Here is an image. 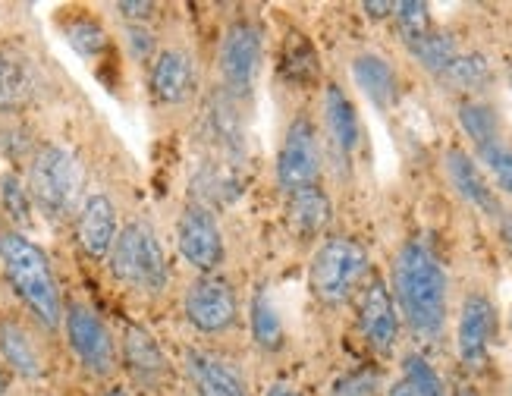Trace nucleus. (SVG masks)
Returning <instances> with one entry per match:
<instances>
[{
	"label": "nucleus",
	"mask_w": 512,
	"mask_h": 396,
	"mask_svg": "<svg viewBox=\"0 0 512 396\" xmlns=\"http://www.w3.org/2000/svg\"><path fill=\"white\" fill-rule=\"evenodd\" d=\"M393 302L421 340H440L450 321V277L434 249L409 239L393 258Z\"/></svg>",
	"instance_id": "1"
},
{
	"label": "nucleus",
	"mask_w": 512,
	"mask_h": 396,
	"mask_svg": "<svg viewBox=\"0 0 512 396\" xmlns=\"http://www.w3.org/2000/svg\"><path fill=\"white\" fill-rule=\"evenodd\" d=\"M0 264H4L10 286L26 302L29 312L48 330H54L63 321V302L51 261L41 252V246H35L19 230H4L0 233Z\"/></svg>",
	"instance_id": "2"
},
{
	"label": "nucleus",
	"mask_w": 512,
	"mask_h": 396,
	"mask_svg": "<svg viewBox=\"0 0 512 396\" xmlns=\"http://www.w3.org/2000/svg\"><path fill=\"white\" fill-rule=\"evenodd\" d=\"M110 274L120 283H126L129 290L158 296L167 290L170 283V268L167 255L158 233H154L145 220H132L117 233L114 249H110Z\"/></svg>",
	"instance_id": "3"
},
{
	"label": "nucleus",
	"mask_w": 512,
	"mask_h": 396,
	"mask_svg": "<svg viewBox=\"0 0 512 396\" xmlns=\"http://www.w3.org/2000/svg\"><path fill=\"white\" fill-rule=\"evenodd\" d=\"M368 252L352 236H327L311 255L308 286L324 305H340L362 286L368 274Z\"/></svg>",
	"instance_id": "4"
},
{
	"label": "nucleus",
	"mask_w": 512,
	"mask_h": 396,
	"mask_svg": "<svg viewBox=\"0 0 512 396\" xmlns=\"http://www.w3.org/2000/svg\"><path fill=\"white\" fill-rule=\"evenodd\" d=\"M29 195L48 217H66L79 195V167L60 145H38L29 164Z\"/></svg>",
	"instance_id": "5"
},
{
	"label": "nucleus",
	"mask_w": 512,
	"mask_h": 396,
	"mask_svg": "<svg viewBox=\"0 0 512 396\" xmlns=\"http://www.w3.org/2000/svg\"><path fill=\"white\" fill-rule=\"evenodd\" d=\"M261 60H264L261 29L252 19H236L233 26L224 32L220 54H217L220 79H224V88H227L230 98L252 95L258 73H261Z\"/></svg>",
	"instance_id": "6"
},
{
	"label": "nucleus",
	"mask_w": 512,
	"mask_h": 396,
	"mask_svg": "<svg viewBox=\"0 0 512 396\" xmlns=\"http://www.w3.org/2000/svg\"><path fill=\"white\" fill-rule=\"evenodd\" d=\"M321 142L318 129L308 117H296L286 126V136L277 151V186L293 195L302 189H315L321 180Z\"/></svg>",
	"instance_id": "7"
},
{
	"label": "nucleus",
	"mask_w": 512,
	"mask_h": 396,
	"mask_svg": "<svg viewBox=\"0 0 512 396\" xmlns=\"http://www.w3.org/2000/svg\"><path fill=\"white\" fill-rule=\"evenodd\" d=\"M183 312L186 321L198 330V334H227L239 318V299L236 290L217 274H202L186 286L183 296Z\"/></svg>",
	"instance_id": "8"
},
{
	"label": "nucleus",
	"mask_w": 512,
	"mask_h": 396,
	"mask_svg": "<svg viewBox=\"0 0 512 396\" xmlns=\"http://www.w3.org/2000/svg\"><path fill=\"white\" fill-rule=\"evenodd\" d=\"M66 324V340L70 349L76 352V359L82 362L85 371H92L95 378H107L117 368V343L110 337L107 324L82 302H70L63 312Z\"/></svg>",
	"instance_id": "9"
},
{
	"label": "nucleus",
	"mask_w": 512,
	"mask_h": 396,
	"mask_svg": "<svg viewBox=\"0 0 512 396\" xmlns=\"http://www.w3.org/2000/svg\"><path fill=\"white\" fill-rule=\"evenodd\" d=\"M176 246L189 268L202 274H217L227 258V242L220 233L217 217L202 205H186L176 220Z\"/></svg>",
	"instance_id": "10"
},
{
	"label": "nucleus",
	"mask_w": 512,
	"mask_h": 396,
	"mask_svg": "<svg viewBox=\"0 0 512 396\" xmlns=\"http://www.w3.org/2000/svg\"><path fill=\"white\" fill-rule=\"evenodd\" d=\"M494 337H497V305L481 290L465 293L456 321V352L462 365L484 368L487 356H491Z\"/></svg>",
	"instance_id": "11"
},
{
	"label": "nucleus",
	"mask_w": 512,
	"mask_h": 396,
	"mask_svg": "<svg viewBox=\"0 0 512 396\" xmlns=\"http://www.w3.org/2000/svg\"><path fill=\"white\" fill-rule=\"evenodd\" d=\"M359 330L365 343L387 356V352L396 349L399 343V312H396V302L393 293L387 290V283L381 277H371L362 293H359Z\"/></svg>",
	"instance_id": "12"
},
{
	"label": "nucleus",
	"mask_w": 512,
	"mask_h": 396,
	"mask_svg": "<svg viewBox=\"0 0 512 396\" xmlns=\"http://www.w3.org/2000/svg\"><path fill=\"white\" fill-rule=\"evenodd\" d=\"M443 170H447V180L456 189V195L462 198V202H469L478 214H484V217L503 214L497 189L491 186L487 173L478 167V161L465 148L450 145L447 151H443Z\"/></svg>",
	"instance_id": "13"
},
{
	"label": "nucleus",
	"mask_w": 512,
	"mask_h": 396,
	"mask_svg": "<svg viewBox=\"0 0 512 396\" xmlns=\"http://www.w3.org/2000/svg\"><path fill=\"white\" fill-rule=\"evenodd\" d=\"M186 374L192 378L198 396H252L242 371L208 349L186 352Z\"/></svg>",
	"instance_id": "14"
},
{
	"label": "nucleus",
	"mask_w": 512,
	"mask_h": 396,
	"mask_svg": "<svg viewBox=\"0 0 512 396\" xmlns=\"http://www.w3.org/2000/svg\"><path fill=\"white\" fill-rule=\"evenodd\" d=\"M117 233H120L117 205L101 192L88 195L79 208V220H76V236H79V246L85 249V255L107 258L117 242Z\"/></svg>",
	"instance_id": "15"
},
{
	"label": "nucleus",
	"mask_w": 512,
	"mask_h": 396,
	"mask_svg": "<svg viewBox=\"0 0 512 396\" xmlns=\"http://www.w3.org/2000/svg\"><path fill=\"white\" fill-rule=\"evenodd\" d=\"M195 60L180 51V48H167L154 57L151 63V92L161 104H186L195 95Z\"/></svg>",
	"instance_id": "16"
},
{
	"label": "nucleus",
	"mask_w": 512,
	"mask_h": 396,
	"mask_svg": "<svg viewBox=\"0 0 512 396\" xmlns=\"http://www.w3.org/2000/svg\"><path fill=\"white\" fill-rule=\"evenodd\" d=\"M352 82L377 110H390L399 98L396 66L377 51H362L352 57Z\"/></svg>",
	"instance_id": "17"
},
{
	"label": "nucleus",
	"mask_w": 512,
	"mask_h": 396,
	"mask_svg": "<svg viewBox=\"0 0 512 396\" xmlns=\"http://www.w3.org/2000/svg\"><path fill=\"white\" fill-rule=\"evenodd\" d=\"M324 129H327L333 151H337L340 158H352L355 148L362 142V126H359V114H355L352 98L340 85H327V92H324Z\"/></svg>",
	"instance_id": "18"
},
{
	"label": "nucleus",
	"mask_w": 512,
	"mask_h": 396,
	"mask_svg": "<svg viewBox=\"0 0 512 396\" xmlns=\"http://www.w3.org/2000/svg\"><path fill=\"white\" fill-rule=\"evenodd\" d=\"M35 92V73L26 54L10 44H0V114H16L26 107Z\"/></svg>",
	"instance_id": "19"
},
{
	"label": "nucleus",
	"mask_w": 512,
	"mask_h": 396,
	"mask_svg": "<svg viewBox=\"0 0 512 396\" xmlns=\"http://www.w3.org/2000/svg\"><path fill=\"white\" fill-rule=\"evenodd\" d=\"M0 352H4L10 368L16 374H22V378H41L44 374L41 346L35 343V337L29 334V330L13 318L0 321Z\"/></svg>",
	"instance_id": "20"
},
{
	"label": "nucleus",
	"mask_w": 512,
	"mask_h": 396,
	"mask_svg": "<svg viewBox=\"0 0 512 396\" xmlns=\"http://www.w3.org/2000/svg\"><path fill=\"white\" fill-rule=\"evenodd\" d=\"M330 217H333V205L318 186L289 195L286 220H289V230H293L296 236H302V239L321 236L330 224Z\"/></svg>",
	"instance_id": "21"
},
{
	"label": "nucleus",
	"mask_w": 512,
	"mask_h": 396,
	"mask_svg": "<svg viewBox=\"0 0 512 396\" xmlns=\"http://www.w3.org/2000/svg\"><path fill=\"white\" fill-rule=\"evenodd\" d=\"M123 352H126V365L136 371L142 381H154V378H161V374L167 371L164 352L158 349V343L151 340L148 330L139 327V324H129L126 327Z\"/></svg>",
	"instance_id": "22"
},
{
	"label": "nucleus",
	"mask_w": 512,
	"mask_h": 396,
	"mask_svg": "<svg viewBox=\"0 0 512 396\" xmlns=\"http://www.w3.org/2000/svg\"><path fill=\"white\" fill-rule=\"evenodd\" d=\"M409 48V54L425 66L428 73H434V76H443L453 66V60L462 54L459 51V44H456V38L450 35V32H428V35H421V38H415V41H409L406 44Z\"/></svg>",
	"instance_id": "23"
},
{
	"label": "nucleus",
	"mask_w": 512,
	"mask_h": 396,
	"mask_svg": "<svg viewBox=\"0 0 512 396\" xmlns=\"http://www.w3.org/2000/svg\"><path fill=\"white\" fill-rule=\"evenodd\" d=\"M456 117H459L462 132L472 139V145H481V142H487V139L503 136V132H500V117H497V110H494L491 104H487V101H481V98H465V101H459Z\"/></svg>",
	"instance_id": "24"
},
{
	"label": "nucleus",
	"mask_w": 512,
	"mask_h": 396,
	"mask_svg": "<svg viewBox=\"0 0 512 396\" xmlns=\"http://www.w3.org/2000/svg\"><path fill=\"white\" fill-rule=\"evenodd\" d=\"M252 337L261 349L267 352H277L286 340V330H283V321L277 315V305L271 302V296H267L264 290H258L252 296Z\"/></svg>",
	"instance_id": "25"
},
{
	"label": "nucleus",
	"mask_w": 512,
	"mask_h": 396,
	"mask_svg": "<svg viewBox=\"0 0 512 396\" xmlns=\"http://www.w3.org/2000/svg\"><path fill=\"white\" fill-rule=\"evenodd\" d=\"M475 154L484 173L491 176V186H497L503 195H512V145L503 136H497L475 145Z\"/></svg>",
	"instance_id": "26"
},
{
	"label": "nucleus",
	"mask_w": 512,
	"mask_h": 396,
	"mask_svg": "<svg viewBox=\"0 0 512 396\" xmlns=\"http://www.w3.org/2000/svg\"><path fill=\"white\" fill-rule=\"evenodd\" d=\"M447 85L459 88V92H481V88L491 82V63H487L484 54L472 51V54H459L453 60V66L440 76Z\"/></svg>",
	"instance_id": "27"
},
{
	"label": "nucleus",
	"mask_w": 512,
	"mask_h": 396,
	"mask_svg": "<svg viewBox=\"0 0 512 396\" xmlns=\"http://www.w3.org/2000/svg\"><path fill=\"white\" fill-rule=\"evenodd\" d=\"M403 381L418 396H447V384H443L437 368L425 356H418V352H406L403 356Z\"/></svg>",
	"instance_id": "28"
},
{
	"label": "nucleus",
	"mask_w": 512,
	"mask_h": 396,
	"mask_svg": "<svg viewBox=\"0 0 512 396\" xmlns=\"http://www.w3.org/2000/svg\"><path fill=\"white\" fill-rule=\"evenodd\" d=\"M0 202H4V211L13 224H19V227L32 224V195L16 173L0 176Z\"/></svg>",
	"instance_id": "29"
},
{
	"label": "nucleus",
	"mask_w": 512,
	"mask_h": 396,
	"mask_svg": "<svg viewBox=\"0 0 512 396\" xmlns=\"http://www.w3.org/2000/svg\"><path fill=\"white\" fill-rule=\"evenodd\" d=\"M393 16L399 22V32H403L406 44L431 32V10H428V4H418V0H406V4H396Z\"/></svg>",
	"instance_id": "30"
},
{
	"label": "nucleus",
	"mask_w": 512,
	"mask_h": 396,
	"mask_svg": "<svg viewBox=\"0 0 512 396\" xmlns=\"http://www.w3.org/2000/svg\"><path fill=\"white\" fill-rule=\"evenodd\" d=\"M377 393H381V374L374 368L346 371L330 390V396H377Z\"/></svg>",
	"instance_id": "31"
},
{
	"label": "nucleus",
	"mask_w": 512,
	"mask_h": 396,
	"mask_svg": "<svg viewBox=\"0 0 512 396\" xmlns=\"http://www.w3.org/2000/svg\"><path fill=\"white\" fill-rule=\"evenodd\" d=\"M66 35H70V44L82 54V57H95L104 51V44H107V35L104 29L98 26V22L92 19H76L70 29H66Z\"/></svg>",
	"instance_id": "32"
},
{
	"label": "nucleus",
	"mask_w": 512,
	"mask_h": 396,
	"mask_svg": "<svg viewBox=\"0 0 512 396\" xmlns=\"http://www.w3.org/2000/svg\"><path fill=\"white\" fill-rule=\"evenodd\" d=\"M117 10L129 19H148L151 16V4H117Z\"/></svg>",
	"instance_id": "33"
},
{
	"label": "nucleus",
	"mask_w": 512,
	"mask_h": 396,
	"mask_svg": "<svg viewBox=\"0 0 512 396\" xmlns=\"http://www.w3.org/2000/svg\"><path fill=\"white\" fill-rule=\"evenodd\" d=\"M396 4H365V13L371 19H384V16H393Z\"/></svg>",
	"instance_id": "34"
},
{
	"label": "nucleus",
	"mask_w": 512,
	"mask_h": 396,
	"mask_svg": "<svg viewBox=\"0 0 512 396\" xmlns=\"http://www.w3.org/2000/svg\"><path fill=\"white\" fill-rule=\"evenodd\" d=\"M387 396H418V393H415L403 378H399V381H393V384L387 387Z\"/></svg>",
	"instance_id": "35"
},
{
	"label": "nucleus",
	"mask_w": 512,
	"mask_h": 396,
	"mask_svg": "<svg viewBox=\"0 0 512 396\" xmlns=\"http://www.w3.org/2000/svg\"><path fill=\"white\" fill-rule=\"evenodd\" d=\"M264 396H299V390H296V387H289V384H274Z\"/></svg>",
	"instance_id": "36"
},
{
	"label": "nucleus",
	"mask_w": 512,
	"mask_h": 396,
	"mask_svg": "<svg viewBox=\"0 0 512 396\" xmlns=\"http://www.w3.org/2000/svg\"><path fill=\"white\" fill-rule=\"evenodd\" d=\"M104 396H129V393H126L123 387H110V390H107Z\"/></svg>",
	"instance_id": "37"
},
{
	"label": "nucleus",
	"mask_w": 512,
	"mask_h": 396,
	"mask_svg": "<svg viewBox=\"0 0 512 396\" xmlns=\"http://www.w3.org/2000/svg\"><path fill=\"white\" fill-rule=\"evenodd\" d=\"M453 396H478V393H475L472 387H462V390H456Z\"/></svg>",
	"instance_id": "38"
},
{
	"label": "nucleus",
	"mask_w": 512,
	"mask_h": 396,
	"mask_svg": "<svg viewBox=\"0 0 512 396\" xmlns=\"http://www.w3.org/2000/svg\"><path fill=\"white\" fill-rule=\"evenodd\" d=\"M4 390H7V374L0 371V396H4Z\"/></svg>",
	"instance_id": "39"
},
{
	"label": "nucleus",
	"mask_w": 512,
	"mask_h": 396,
	"mask_svg": "<svg viewBox=\"0 0 512 396\" xmlns=\"http://www.w3.org/2000/svg\"><path fill=\"white\" fill-rule=\"evenodd\" d=\"M506 233H509V242H512V220H509V227H506Z\"/></svg>",
	"instance_id": "40"
},
{
	"label": "nucleus",
	"mask_w": 512,
	"mask_h": 396,
	"mask_svg": "<svg viewBox=\"0 0 512 396\" xmlns=\"http://www.w3.org/2000/svg\"><path fill=\"white\" fill-rule=\"evenodd\" d=\"M509 396H512V387H509Z\"/></svg>",
	"instance_id": "41"
}]
</instances>
